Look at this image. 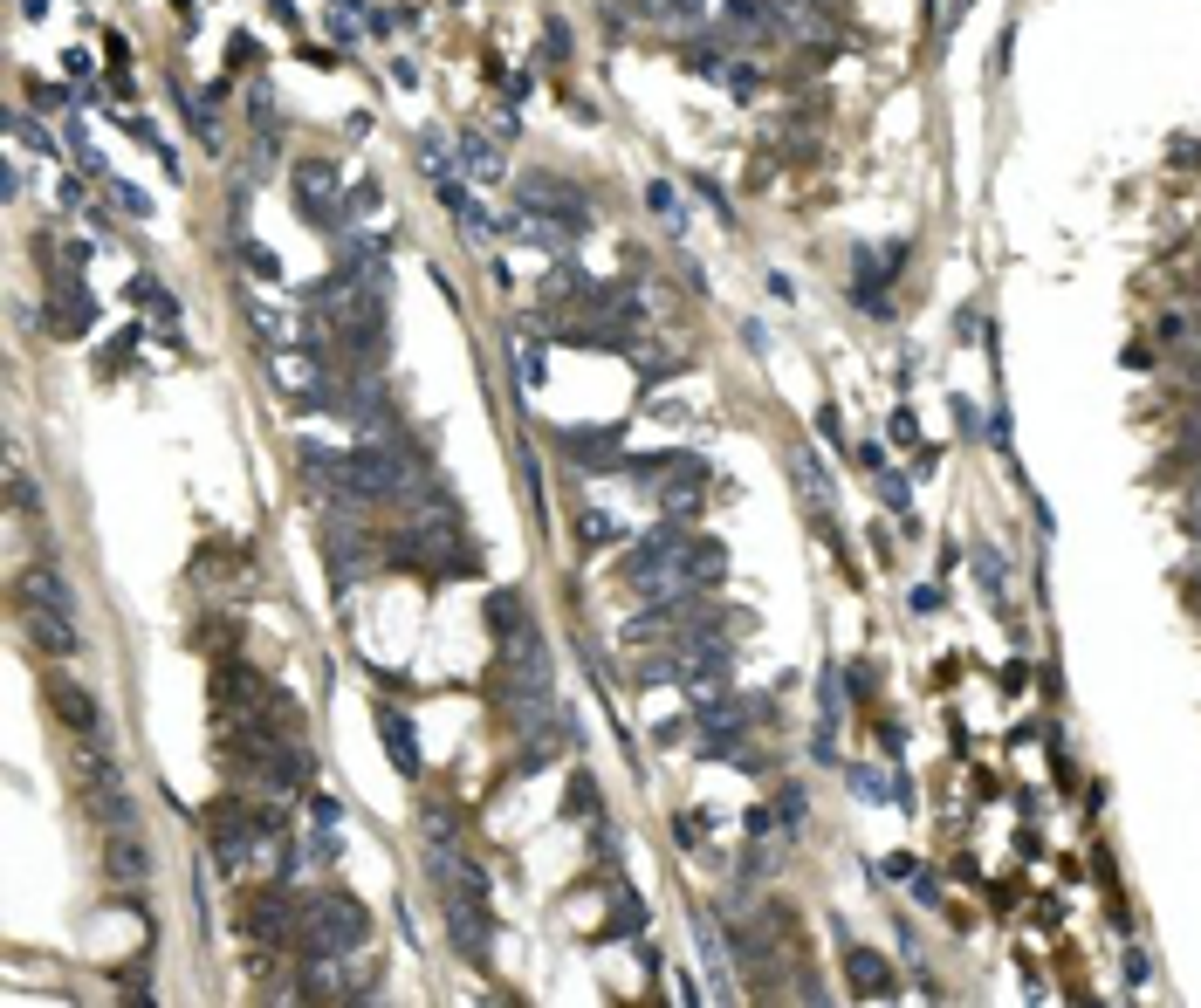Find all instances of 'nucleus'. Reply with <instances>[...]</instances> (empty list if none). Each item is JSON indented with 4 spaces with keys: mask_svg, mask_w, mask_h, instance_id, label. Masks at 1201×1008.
<instances>
[{
    "mask_svg": "<svg viewBox=\"0 0 1201 1008\" xmlns=\"http://www.w3.org/2000/svg\"><path fill=\"white\" fill-rule=\"evenodd\" d=\"M371 940V912L344 892H316L303 899V926H295V947H303L310 961H344Z\"/></svg>",
    "mask_w": 1201,
    "mask_h": 1008,
    "instance_id": "1",
    "label": "nucleus"
},
{
    "mask_svg": "<svg viewBox=\"0 0 1201 1008\" xmlns=\"http://www.w3.org/2000/svg\"><path fill=\"white\" fill-rule=\"evenodd\" d=\"M344 165H330V159H303L295 165V206H303V220L310 226H330V234L344 241L350 234V220H344Z\"/></svg>",
    "mask_w": 1201,
    "mask_h": 1008,
    "instance_id": "2",
    "label": "nucleus"
},
{
    "mask_svg": "<svg viewBox=\"0 0 1201 1008\" xmlns=\"http://www.w3.org/2000/svg\"><path fill=\"white\" fill-rule=\"evenodd\" d=\"M48 707H55V721L76 734V741H97V734H104V707H97V693H90L83 679L48 672Z\"/></svg>",
    "mask_w": 1201,
    "mask_h": 1008,
    "instance_id": "3",
    "label": "nucleus"
},
{
    "mask_svg": "<svg viewBox=\"0 0 1201 1008\" xmlns=\"http://www.w3.org/2000/svg\"><path fill=\"white\" fill-rule=\"evenodd\" d=\"M104 872H110V878H117L124 892H137L144 878H152V850L137 844V823H131V830H110V837H104Z\"/></svg>",
    "mask_w": 1201,
    "mask_h": 1008,
    "instance_id": "4",
    "label": "nucleus"
},
{
    "mask_svg": "<svg viewBox=\"0 0 1201 1008\" xmlns=\"http://www.w3.org/2000/svg\"><path fill=\"white\" fill-rule=\"evenodd\" d=\"M563 453L577 460V467H625L618 426H570V432H563Z\"/></svg>",
    "mask_w": 1201,
    "mask_h": 1008,
    "instance_id": "5",
    "label": "nucleus"
},
{
    "mask_svg": "<svg viewBox=\"0 0 1201 1008\" xmlns=\"http://www.w3.org/2000/svg\"><path fill=\"white\" fill-rule=\"evenodd\" d=\"M371 727H378V741H385V755H392V768L405 775H419V734H412V721H405V707H378L371 714Z\"/></svg>",
    "mask_w": 1201,
    "mask_h": 1008,
    "instance_id": "6",
    "label": "nucleus"
},
{
    "mask_svg": "<svg viewBox=\"0 0 1201 1008\" xmlns=\"http://www.w3.org/2000/svg\"><path fill=\"white\" fill-rule=\"evenodd\" d=\"M694 954H701V974H707V994L714 1001H735V974H728V954H721V934L701 919L694 926Z\"/></svg>",
    "mask_w": 1201,
    "mask_h": 1008,
    "instance_id": "7",
    "label": "nucleus"
},
{
    "mask_svg": "<svg viewBox=\"0 0 1201 1008\" xmlns=\"http://www.w3.org/2000/svg\"><path fill=\"white\" fill-rule=\"evenodd\" d=\"M728 577V549L714 535H687V590H714Z\"/></svg>",
    "mask_w": 1201,
    "mask_h": 1008,
    "instance_id": "8",
    "label": "nucleus"
},
{
    "mask_svg": "<svg viewBox=\"0 0 1201 1008\" xmlns=\"http://www.w3.org/2000/svg\"><path fill=\"white\" fill-rule=\"evenodd\" d=\"M488 632H495V645H508V638L529 632V610H522L515 590H495V597H488Z\"/></svg>",
    "mask_w": 1201,
    "mask_h": 1008,
    "instance_id": "9",
    "label": "nucleus"
},
{
    "mask_svg": "<svg viewBox=\"0 0 1201 1008\" xmlns=\"http://www.w3.org/2000/svg\"><path fill=\"white\" fill-rule=\"evenodd\" d=\"M461 172L481 179V186H495V179H501V144H488V137L467 131V137H461Z\"/></svg>",
    "mask_w": 1201,
    "mask_h": 1008,
    "instance_id": "10",
    "label": "nucleus"
},
{
    "mask_svg": "<svg viewBox=\"0 0 1201 1008\" xmlns=\"http://www.w3.org/2000/svg\"><path fill=\"white\" fill-rule=\"evenodd\" d=\"M515 371H522V384H543V371H550V357H543V343H536V323L515 330Z\"/></svg>",
    "mask_w": 1201,
    "mask_h": 1008,
    "instance_id": "11",
    "label": "nucleus"
},
{
    "mask_svg": "<svg viewBox=\"0 0 1201 1008\" xmlns=\"http://www.w3.org/2000/svg\"><path fill=\"white\" fill-rule=\"evenodd\" d=\"M337 858H344V823H310V865L330 872Z\"/></svg>",
    "mask_w": 1201,
    "mask_h": 1008,
    "instance_id": "12",
    "label": "nucleus"
},
{
    "mask_svg": "<svg viewBox=\"0 0 1201 1008\" xmlns=\"http://www.w3.org/2000/svg\"><path fill=\"white\" fill-rule=\"evenodd\" d=\"M8 131H15V137H21V144H35V151H42V159H48V165H55V137H48V131H42V124H35V117H28V110H8Z\"/></svg>",
    "mask_w": 1201,
    "mask_h": 1008,
    "instance_id": "13",
    "label": "nucleus"
},
{
    "mask_svg": "<svg viewBox=\"0 0 1201 1008\" xmlns=\"http://www.w3.org/2000/svg\"><path fill=\"white\" fill-rule=\"evenodd\" d=\"M646 206H652L666 226H687V220H680V193H673L666 179H652V186H646Z\"/></svg>",
    "mask_w": 1201,
    "mask_h": 1008,
    "instance_id": "14",
    "label": "nucleus"
},
{
    "mask_svg": "<svg viewBox=\"0 0 1201 1008\" xmlns=\"http://www.w3.org/2000/svg\"><path fill=\"white\" fill-rule=\"evenodd\" d=\"M378 206H385V186H378V179H357V186H350V206H344V220H357V213H378Z\"/></svg>",
    "mask_w": 1201,
    "mask_h": 1008,
    "instance_id": "15",
    "label": "nucleus"
},
{
    "mask_svg": "<svg viewBox=\"0 0 1201 1008\" xmlns=\"http://www.w3.org/2000/svg\"><path fill=\"white\" fill-rule=\"evenodd\" d=\"M852 981H858L865 994H886V961H872V954H852Z\"/></svg>",
    "mask_w": 1201,
    "mask_h": 1008,
    "instance_id": "16",
    "label": "nucleus"
},
{
    "mask_svg": "<svg viewBox=\"0 0 1201 1008\" xmlns=\"http://www.w3.org/2000/svg\"><path fill=\"white\" fill-rule=\"evenodd\" d=\"M241 261H248V268H255L261 282H275V275H282V261H275V254L261 248V241H241Z\"/></svg>",
    "mask_w": 1201,
    "mask_h": 1008,
    "instance_id": "17",
    "label": "nucleus"
},
{
    "mask_svg": "<svg viewBox=\"0 0 1201 1008\" xmlns=\"http://www.w3.org/2000/svg\"><path fill=\"white\" fill-rule=\"evenodd\" d=\"M310 823H344V803L323 796V789H310Z\"/></svg>",
    "mask_w": 1201,
    "mask_h": 1008,
    "instance_id": "18",
    "label": "nucleus"
},
{
    "mask_svg": "<svg viewBox=\"0 0 1201 1008\" xmlns=\"http://www.w3.org/2000/svg\"><path fill=\"white\" fill-rule=\"evenodd\" d=\"M110 193H117V206H131V213H152V199H144L137 186H124V179H104Z\"/></svg>",
    "mask_w": 1201,
    "mask_h": 1008,
    "instance_id": "19",
    "label": "nucleus"
},
{
    "mask_svg": "<svg viewBox=\"0 0 1201 1008\" xmlns=\"http://www.w3.org/2000/svg\"><path fill=\"white\" fill-rule=\"evenodd\" d=\"M8 501H15V508H21V515H28V508H35V488H28V474H21V467H15V474H8Z\"/></svg>",
    "mask_w": 1201,
    "mask_h": 1008,
    "instance_id": "20",
    "label": "nucleus"
},
{
    "mask_svg": "<svg viewBox=\"0 0 1201 1008\" xmlns=\"http://www.w3.org/2000/svg\"><path fill=\"white\" fill-rule=\"evenodd\" d=\"M584 535H590V542H612L618 521H612V515H584Z\"/></svg>",
    "mask_w": 1201,
    "mask_h": 1008,
    "instance_id": "21",
    "label": "nucleus"
},
{
    "mask_svg": "<svg viewBox=\"0 0 1201 1008\" xmlns=\"http://www.w3.org/2000/svg\"><path fill=\"white\" fill-rule=\"evenodd\" d=\"M268 15H275L282 28H295V0H268Z\"/></svg>",
    "mask_w": 1201,
    "mask_h": 1008,
    "instance_id": "22",
    "label": "nucleus"
}]
</instances>
